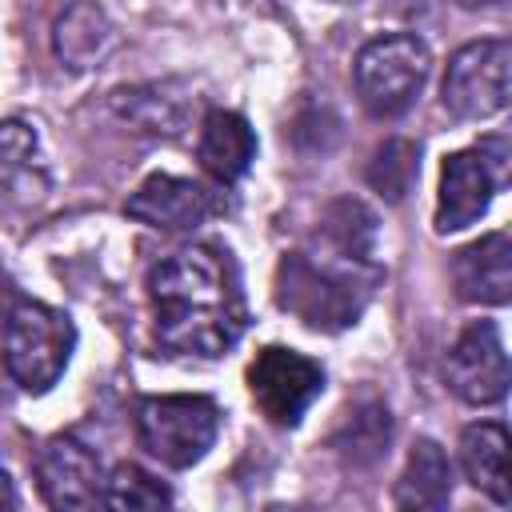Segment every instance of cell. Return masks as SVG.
<instances>
[{"mask_svg":"<svg viewBox=\"0 0 512 512\" xmlns=\"http://www.w3.org/2000/svg\"><path fill=\"white\" fill-rule=\"evenodd\" d=\"M376 284V216L360 200H336L320 216L312 244L284 252L276 268V304L304 328L340 332L360 320Z\"/></svg>","mask_w":512,"mask_h":512,"instance_id":"cell-1","label":"cell"},{"mask_svg":"<svg viewBox=\"0 0 512 512\" xmlns=\"http://www.w3.org/2000/svg\"><path fill=\"white\" fill-rule=\"evenodd\" d=\"M156 340L180 356H224L248 328L240 268L220 244H192L148 272Z\"/></svg>","mask_w":512,"mask_h":512,"instance_id":"cell-2","label":"cell"},{"mask_svg":"<svg viewBox=\"0 0 512 512\" xmlns=\"http://www.w3.org/2000/svg\"><path fill=\"white\" fill-rule=\"evenodd\" d=\"M76 348V328L68 312L40 304V300H16L4 320V360L16 376V388L44 396L68 368Z\"/></svg>","mask_w":512,"mask_h":512,"instance_id":"cell-3","label":"cell"},{"mask_svg":"<svg viewBox=\"0 0 512 512\" xmlns=\"http://www.w3.org/2000/svg\"><path fill=\"white\" fill-rule=\"evenodd\" d=\"M220 404L212 396H144L136 404V440L164 468H192L220 436Z\"/></svg>","mask_w":512,"mask_h":512,"instance_id":"cell-4","label":"cell"},{"mask_svg":"<svg viewBox=\"0 0 512 512\" xmlns=\"http://www.w3.org/2000/svg\"><path fill=\"white\" fill-rule=\"evenodd\" d=\"M428 68H432V52L412 32H392V36L368 40L352 64L360 104L380 120L408 112L428 80Z\"/></svg>","mask_w":512,"mask_h":512,"instance_id":"cell-5","label":"cell"},{"mask_svg":"<svg viewBox=\"0 0 512 512\" xmlns=\"http://www.w3.org/2000/svg\"><path fill=\"white\" fill-rule=\"evenodd\" d=\"M508 160H512V148L504 136H484L480 144L444 156L440 196H436V232L440 236L460 232L488 212L492 196L508 184Z\"/></svg>","mask_w":512,"mask_h":512,"instance_id":"cell-6","label":"cell"},{"mask_svg":"<svg viewBox=\"0 0 512 512\" xmlns=\"http://www.w3.org/2000/svg\"><path fill=\"white\" fill-rule=\"evenodd\" d=\"M248 392L276 428H296L324 392V368L284 344H268L248 364Z\"/></svg>","mask_w":512,"mask_h":512,"instance_id":"cell-7","label":"cell"},{"mask_svg":"<svg viewBox=\"0 0 512 512\" xmlns=\"http://www.w3.org/2000/svg\"><path fill=\"white\" fill-rule=\"evenodd\" d=\"M508 40H472L464 44L444 72L440 100L456 120H488L508 108Z\"/></svg>","mask_w":512,"mask_h":512,"instance_id":"cell-8","label":"cell"},{"mask_svg":"<svg viewBox=\"0 0 512 512\" xmlns=\"http://www.w3.org/2000/svg\"><path fill=\"white\" fill-rule=\"evenodd\" d=\"M444 376L464 404H476V408L500 404L508 392V352H504L500 328L492 320H472L448 348Z\"/></svg>","mask_w":512,"mask_h":512,"instance_id":"cell-9","label":"cell"},{"mask_svg":"<svg viewBox=\"0 0 512 512\" xmlns=\"http://www.w3.org/2000/svg\"><path fill=\"white\" fill-rule=\"evenodd\" d=\"M36 488L48 508H96L104 496L100 456L76 436H52L36 456Z\"/></svg>","mask_w":512,"mask_h":512,"instance_id":"cell-10","label":"cell"},{"mask_svg":"<svg viewBox=\"0 0 512 512\" xmlns=\"http://www.w3.org/2000/svg\"><path fill=\"white\" fill-rule=\"evenodd\" d=\"M124 212L148 228H160V232H188L196 224H204L212 212H216V200L204 184L196 180H184V176H168V172H156L148 176L124 204Z\"/></svg>","mask_w":512,"mask_h":512,"instance_id":"cell-11","label":"cell"},{"mask_svg":"<svg viewBox=\"0 0 512 512\" xmlns=\"http://www.w3.org/2000/svg\"><path fill=\"white\" fill-rule=\"evenodd\" d=\"M456 296L464 304H508L512 296V240L508 232H488L456 252L452 260Z\"/></svg>","mask_w":512,"mask_h":512,"instance_id":"cell-12","label":"cell"},{"mask_svg":"<svg viewBox=\"0 0 512 512\" xmlns=\"http://www.w3.org/2000/svg\"><path fill=\"white\" fill-rule=\"evenodd\" d=\"M196 156H200V168L224 188V184H236L252 160H256V132L252 124L240 116V112H208L204 124H200V140H196Z\"/></svg>","mask_w":512,"mask_h":512,"instance_id":"cell-13","label":"cell"},{"mask_svg":"<svg viewBox=\"0 0 512 512\" xmlns=\"http://www.w3.org/2000/svg\"><path fill=\"white\" fill-rule=\"evenodd\" d=\"M112 112L140 136H176L188 120V96L180 84H136L112 92Z\"/></svg>","mask_w":512,"mask_h":512,"instance_id":"cell-14","label":"cell"},{"mask_svg":"<svg viewBox=\"0 0 512 512\" xmlns=\"http://www.w3.org/2000/svg\"><path fill=\"white\" fill-rule=\"evenodd\" d=\"M460 464L468 472V480L492 496L496 504H508V432L496 420H480L468 424L460 432Z\"/></svg>","mask_w":512,"mask_h":512,"instance_id":"cell-15","label":"cell"},{"mask_svg":"<svg viewBox=\"0 0 512 512\" xmlns=\"http://www.w3.org/2000/svg\"><path fill=\"white\" fill-rule=\"evenodd\" d=\"M396 508H444L452 500V460L428 436H420L408 452V464L392 492Z\"/></svg>","mask_w":512,"mask_h":512,"instance_id":"cell-16","label":"cell"},{"mask_svg":"<svg viewBox=\"0 0 512 512\" xmlns=\"http://www.w3.org/2000/svg\"><path fill=\"white\" fill-rule=\"evenodd\" d=\"M52 48L68 68H92L112 48V24L96 4L80 0L56 20Z\"/></svg>","mask_w":512,"mask_h":512,"instance_id":"cell-17","label":"cell"},{"mask_svg":"<svg viewBox=\"0 0 512 512\" xmlns=\"http://www.w3.org/2000/svg\"><path fill=\"white\" fill-rule=\"evenodd\" d=\"M388 436H392L388 408L380 400H368V404H356L352 412H344V420L332 436V448L340 456H348L352 464H372L388 452Z\"/></svg>","mask_w":512,"mask_h":512,"instance_id":"cell-18","label":"cell"},{"mask_svg":"<svg viewBox=\"0 0 512 512\" xmlns=\"http://www.w3.org/2000/svg\"><path fill=\"white\" fill-rule=\"evenodd\" d=\"M416 176H420V148L404 136L384 140L368 164V184L388 200H404L408 188L416 184Z\"/></svg>","mask_w":512,"mask_h":512,"instance_id":"cell-19","label":"cell"},{"mask_svg":"<svg viewBox=\"0 0 512 512\" xmlns=\"http://www.w3.org/2000/svg\"><path fill=\"white\" fill-rule=\"evenodd\" d=\"M100 504H108V508H168L172 504V492H168V484H160L140 464H116L104 476Z\"/></svg>","mask_w":512,"mask_h":512,"instance_id":"cell-20","label":"cell"},{"mask_svg":"<svg viewBox=\"0 0 512 512\" xmlns=\"http://www.w3.org/2000/svg\"><path fill=\"white\" fill-rule=\"evenodd\" d=\"M36 160V132L24 120H0V168L12 172H28Z\"/></svg>","mask_w":512,"mask_h":512,"instance_id":"cell-21","label":"cell"},{"mask_svg":"<svg viewBox=\"0 0 512 512\" xmlns=\"http://www.w3.org/2000/svg\"><path fill=\"white\" fill-rule=\"evenodd\" d=\"M12 396H16V376H12V368H8V360L0 352V420L12 412Z\"/></svg>","mask_w":512,"mask_h":512,"instance_id":"cell-22","label":"cell"},{"mask_svg":"<svg viewBox=\"0 0 512 512\" xmlns=\"http://www.w3.org/2000/svg\"><path fill=\"white\" fill-rule=\"evenodd\" d=\"M16 300H20V296H16L12 280H8V272L0 268V328H4V320H8V308H12Z\"/></svg>","mask_w":512,"mask_h":512,"instance_id":"cell-23","label":"cell"},{"mask_svg":"<svg viewBox=\"0 0 512 512\" xmlns=\"http://www.w3.org/2000/svg\"><path fill=\"white\" fill-rule=\"evenodd\" d=\"M0 508H20V496H16V484L8 476V468L0 464Z\"/></svg>","mask_w":512,"mask_h":512,"instance_id":"cell-24","label":"cell"},{"mask_svg":"<svg viewBox=\"0 0 512 512\" xmlns=\"http://www.w3.org/2000/svg\"><path fill=\"white\" fill-rule=\"evenodd\" d=\"M464 8H500L504 0H460Z\"/></svg>","mask_w":512,"mask_h":512,"instance_id":"cell-25","label":"cell"}]
</instances>
